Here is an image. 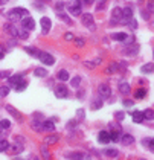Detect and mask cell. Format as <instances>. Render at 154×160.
I'll list each match as a JSON object with an SVG mask.
<instances>
[{"instance_id": "obj_1", "label": "cell", "mask_w": 154, "mask_h": 160, "mask_svg": "<svg viewBox=\"0 0 154 160\" xmlns=\"http://www.w3.org/2000/svg\"><path fill=\"white\" fill-rule=\"evenodd\" d=\"M28 15H29V11H28V9H25V8H14V9L9 12V20L14 23V21L22 20V18H25V17H28Z\"/></svg>"}, {"instance_id": "obj_2", "label": "cell", "mask_w": 154, "mask_h": 160, "mask_svg": "<svg viewBox=\"0 0 154 160\" xmlns=\"http://www.w3.org/2000/svg\"><path fill=\"white\" fill-rule=\"evenodd\" d=\"M98 93H99V98L101 99H107V98H110V95H112V87L109 85V84H99V87H98Z\"/></svg>"}, {"instance_id": "obj_3", "label": "cell", "mask_w": 154, "mask_h": 160, "mask_svg": "<svg viewBox=\"0 0 154 160\" xmlns=\"http://www.w3.org/2000/svg\"><path fill=\"white\" fill-rule=\"evenodd\" d=\"M37 58H38L43 64H46V66H52V64L55 63V58H53L50 53H47V52H41V50H40V53H38Z\"/></svg>"}, {"instance_id": "obj_4", "label": "cell", "mask_w": 154, "mask_h": 160, "mask_svg": "<svg viewBox=\"0 0 154 160\" xmlns=\"http://www.w3.org/2000/svg\"><path fill=\"white\" fill-rule=\"evenodd\" d=\"M67 11H69V14H72L73 17L81 15V0H75L73 3H70L69 8H67Z\"/></svg>"}, {"instance_id": "obj_5", "label": "cell", "mask_w": 154, "mask_h": 160, "mask_svg": "<svg viewBox=\"0 0 154 160\" xmlns=\"http://www.w3.org/2000/svg\"><path fill=\"white\" fill-rule=\"evenodd\" d=\"M3 31H5L8 35H11V37H18V31H17V28H15V25H14L12 21L6 23V25L3 26Z\"/></svg>"}, {"instance_id": "obj_6", "label": "cell", "mask_w": 154, "mask_h": 160, "mask_svg": "<svg viewBox=\"0 0 154 160\" xmlns=\"http://www.w3.org/2000/svg\"><path fill=\"white\" fill-rule=\"evenodd\" d=\"M125 55H128V57H131V55H134V53H137L139 52V44H136V43H131V44H125V47H124V50H122Z\"/></svg>"}, {"instance_id": "obj_7", "label": "cell", "mask_w": 154, "mask_h": 160, "mask_svg": "<svg viewBox=\"0 0 154 160\" xmlns=\"http://www.w3.org/2000/svg\"><path fill=\"white\" fill-rule=\"evenodd\" d=\"M40 25H41V32H43L44 35L49 34V31H50V28H52V21H50V18L43 17V18L40 20Z\"/></svg>"}, {"instance_id": "obj_8", "label": "cell", "mask_w": 154, "mask_h": 160, "mask_svg": "<svg viewBox=\"0 0 154 160\" xmlns=\"http://www.w3.org/2000/svg\"><path fill=\"white\" fill-rule=\"evenodd\" d=\"M67 95H69V90H67V87L63 82L55 87V96L57 98H67Z\"/></svg>"}, {"instance_id": "obj_9", "label": "cell", "mask_w": 154, "mask_h": 160, "mask_svg": "<svg viewBox=\"0 0 154 160\" xmlns=\"http://www.w3.org/2000/svg\"><path fill=\"white\" fill-rule=\"evenodd\" d=\"M22 25H23V29H26V31H32L34 28H35V21H34V18L32 17H25V18H22Z\"/></svg>"}, {"instance_id": "obj_10", "label": "cell", "mask_w": 154, "mask_h": 160, "mask_svg": "<svg viewBox=\"0 0 154 160\" xmlns=\"http://www.w3.org/2000/svg\"><path fill=\"white\" fill-rule=\"evenodd\" d=\"M81 18H82V25L84 26H87L90 29H95V23H93V15L92 14H84Z\"/></svg>"}, {"instance_id": "obj_11", "label": "cell", "mask_w": 154, "mask_h": 160, "mask_svg": "<svg viewBox=\"0 0 154 160\" xmlns=\"http://www.w3.org/2000/svg\"><path fill=\"white\" fill-rule=\"evenodd\" d=\"M66 157L72 160H90V156H87L84 153H69V154H66Z\"/></svg>"}, {"instance_id": "obj_12", "label": "cell", "mask_w": 154, "mask_h": 160, "mask_svg": "<svg viewBox=\"0 0 154 160\" xmlns=\"http://www.w3.org/2000/svg\"><path fill=\"white\" fill-rule=\"evenodd\" d=\"M22 80H23V73H17V75H12V76L8 78V84H9V87H14V88H15L17 84Z\"/></svg>"}, {"instance_id": "obj_13", "label": "cell", "mask_w": 154, "mask_h": 160, "mask_svg": "<svg viewBox=\"0 0 154 160\" xmlns=\"http://www.w3.org/2000/svg\"><path fill=\"white\" fill-rule=\"evenodd\" d=\"M98 140H99L101 143H109V142H112V140H110V133H109V131H101V133L98 134Z\"/></svg>"}, {"instance_id": "obj_14", "label": "cell", "mask_w": 154, "mask_h": 160, "mask_svg": "<svg viewBox=\"0 0 154 160\" xmlns=\"http://www.w3.org/2000/svg\"><path fill=\"white\" fill-rule=\"evenodd\" d=\"M119 140H120V143H122V145L128 146V145H131V143L134 142V137H133L131 134H124V136H122Z\"/></svg>"}, {"instance_id": "obj_15", "label": "cell", "mask_w": 154, "mask_h": 160, "mask_svg": "<svg viewBox=\"0 0 154 160\" xmlns=\"http://www.w3.org/2000/svg\"><path fill=\"white\" fill-rule=\"evenodd\" d=\"M117 87H119V92H120V93H124V95H128V93L131 92V88H130V85H128L127 82H124V81H120Z\"/></svg>"}, {"instance_id": "obj_16", "label": "cell", "mask_w": 154, "mask_h": 160, "mask_svg": "<svg viewBox=\"0 0 154 160\" xmlns=\"http://www.w3.org/2000/svg\"><path fill=\"white\" fill-rule=\"evenodd\" d=\"M58 140H60V136L58 134H50V136H47L44 139V143L46 145H52V143H57Z\"/></svg>"}, {"instance_id": "obj_17", "label": "cell", "mask_w": 154, "mask_h": 160, "mask_svg": "<svg viewBox=\"0 0 154 160\" xmlns=\"http://www.w3.org/2000/svg\"><path fill=\"white\" fill-rule=\"evenodd\" d=\"M133 122H136V123H140V122H144V111H133Z\"/></svg>"}, {"instance_id": "obj_18", "label": "cell", "mask_w": 154, "mask_h": 160, "mask_svg": "<svg viewBox=\"0 0 154 160\" xmlns=\"http://www.w3.org/2000/svg\"><path fill=\"white\" fill-rule=\"evenodd\" d=\"M6 111H8L9 115H12V116H15V119L18 120V122L22 120V115H20V113H18V111H17V110H15L14 107H11V105H6Z\"/></svg>"}, {"instance_id": "obj_19", "label": "cell", "mask_w": 154, "mask_h": 160, "mask_svg": "<svg viewBox=\"0 0 154 160\" xmlns=\"http://www.w3.org/2000/svg\"><path fill=\"white\" fill-rule=\"evenodd\" d=\"M140 72H142V73H154V64L153 63H147V64H144L142 69H140Z\"/></svg>"}, {"instance_id": "obj_20", "label": "cell", "mask_w": 154, "mask_h": 160, "mask_svg": "<svg viewBox=\"0 0 154 160\" xmlns=\"http://www.w3.org/2000/svg\"><path fill=\"white\" fill-rule=\"evenodd\" d=\"M43 130L52 133V131L55 130V123H53L52 120H44V122H43Z\"/></svg>"}, {"instance_id": "obj_21", "label": "cell", "mask_w": 154, "mask_h": 160, "mask_svg": "<svg viewBox=\"0 0 154 160\" xmlns=\"http://www.w3.org/2000/svg\"><path fill=\"white\" fill-rule=\"evenodd\" d=\"M34 75H35V76H38V78H44V76H47V69L37 67V69L34 70Z\"/></svg>"}, {"instance_id": "obj_22", "label": "cell", "mask_w": 154, "mask_h": 160, "mask_svg": "<svg viewBox=\"0 0 154 160\" xmlns=\"http://www.w3.org/2000/svg\"><path fill=\"white\" fill-rule=\"evenodd\" d=\"M112 38L116 41H120V43H124V41L127 40V34L125 32H117V34H113L112 35Z\"/></svg>"}, {"instance_id": "obj_23", "label": "cell", "mask_w": 154, "mask_h": 160, "mask_svg": "<svg viewBox=\"0 0 154 160\" xmlns=\"http://www.w3.org/2000/svg\"><path fill=\"white\" fill-rule=\"evenodd\" d=\"M147 96V90L145 88H137L136 92H134V98L136 99H144Z\"/></svg>"}, {"instance_id": "obj_24", "label": "cell", "mask_w": 154, "mask_h": 160, "mask_svg": "<svg viewBox=\"0 0 154 160\" xmlns=\"http://www.w3.org/2000/svg\"><path fill=\"white\" fill-rule=\"evenodd\" d=\"M117 67H119V64H117V63H112V64H110V66L105 69V73H107V75H112V73H115L116 70H117Z\"/></svg>"}, {"instance_id": "obj_25", "label": "cell", "mask_w": 154, "mask_h": 160, "mask_svg": "<svg viewBox=\"0 0 154 160\" xmlns=\"http://www.w3.org/2000/svg\"><path fill=\"white\" fill-rule=\"evenodd\" d=\"M57 76H58V80L61 81V82H64V81H69V73H67V70H60Z\"/></svg>"}, {"instance_id": "obj_26", "label": "cell", "mask_w": 154, "mask_h": 160, "mask_svg": "<svg viewBox=\"0 0 154 160\" xmlns=\"http://www.w3.org/2000/svg\"><path fill=\"white\" fill-rule=\"evenodd\" d=\"M104 154H105L107 157L115 159L116 156H117V150H115V148H109V150H105V151H104Z\"/></svg>"}, {"instance_id": "obj_27", "label": "cell", "mask_w": 154, "mask_h": 160, "mask_svg": "<svg viewBox=\"0 0 154 160\" xmlns=\"http://www.w3.org/2000/svg\"><path fill=\"white\" fill-rule=\"evenodd\" d=\"M144 118L148 120H154V110H151V108H147L145 111H144Z\"/></svg>"}, {"instance_id": "obj_28", "label": "cell", "mask_w": 154, "mask_h": 160, "mask_svg": "<svg viewBox=\"0 0 154 160\" xmlns=\"http://www.w3.org/2000/svg\"><path fill=\"white\" fill-rule=\"evenodd\" d=\"M101 107H102V99H101V98H99V99H95V101L92 102V108H93V110H99Z\"/></svg>"}, {"instance_id": "obj_29", "label": "cell", "mask_w": 154, "mask_h": 160, "mask_svg": "<svg viewBox=\"0 0 154 160\" xmlns=\"http://www.w3.org/2000/svg\"><path fill=\"white\" fill-rule=\"evenodd\" d=\"M25 50H26L28 53H31L32 57H35V58L38 57V53H40V50L38 49H35V47H25Z\"/></svg>"}, {"instance_id": "obj_30", "label": "cell", "mask_w": 154, "mask_h": 160, "mask_svg": "<svg viewBox=\"0 0 154 160\" xmlns=\"http://www.w3.org/2000/svg\"><path fill=\"white\" fill-rule=\"evenodd\" d=\"M26 87H28V82H26V81H25V80H22V81H20V82H18V84H17V87H15V90H17V92H23V90H25Z\"/></svg>"}, {"instance_id": "obj_31", "label": "cell", "mask_w": 154, "mask_h": 160, "mask_svg": "<svg viewBox=\"0 0 154 160\" xmlns=\"http://www.w3.org/2000/svg\"><path fill=\"white\" fill-rule=\"evenodd\" d=\"M120 15H122V8H115L113 9V20H119L120 18Z\"/></svg>"}, {"instance_id": "obj_32", "label": "cell", "mask_w": 154, "mask_h": 160, "mask_svg": "<svg viewBox=\"0 0 154 160\" xmlns=\"http://www.w3.org/2000/svg\"><path fill=\"white\" fill-rule=\"evenodd\" d=\"M41 154H43V159H44V160H50V153L47 151L46 145H43V146H41Z\"/></svg>"}, {"instance_id": "obj_33", "label": "cell", "mask_w": 154, "mask_h": 160, "mask_svg": "<svg viewBox=\"0 0 154 160\" xmlns=\"http://www.w3.org/2000/svg\"><path fill=\"white\" fill-rule=\"evenodd\" d=\"M32 130H35V131H43V123H40V122H37V120L34 119L32 120Z\"/></svg>"}, {"instance_id": "obj_34", "label": "cell", "mask_w": 154, "mask_h": 160, "mask_svg": "<svg viewBox=\"0 0 154 160\" xmlns=\"http://www.w3.org/2000/svg\"><path fill=\"white\" fill-rule=\"evenodd\" d=\"M8 148H9V142H8V140H5V139H3V140H0V153L6 151Z\"/></svg>"}, {"instance_id": "obj_35", "label": "cell", "mask_w": 154, "mask_h": 160, "mask_svg": "<svg viewBox=\"0 0 154 160\" xmlns=\"http://www.w3.org/2000/svg\"><path fill=\"white\" fill-rule=\"evenodd\" d=\"M8 93H9V85H3V87H0V96H2V98L8 96Z\"/></svg>"}, {"instance_id": "obj_36", "label": "cell", "mask_w": 154, "mask_h": 160, "mask_svg": "<svg viewBox=\"0 0 154 160\" xmlns=\"http://www.w3.org/2000/svg\"><path fill=\"white\" fill-rule=\"evenodd\" d=\"M9 127H11V122L8 119L0 120V130H6V128H9Z\"/></svg>"}, {"instance_id": "obj_37", "label": "cell", "mask_w": 154, "mask_h": 160, "mask_svg": "<svg viewBox=\"0 0 154 160\" xmlns=\"http://www.w3.org/2000/svg\"><path fill=\"white\" fill-rule=\"evenodd\" d=\"M119 139H120V136H119V133H117V131L110 133V140H112V142H117Z\"/></svg>"}, {"instance_id": "obj_38", "label": "cell", "mask_w": 154, "mask_h": 160, "mask_svg": "<svg viewBox=\"0 0 154 160\" xmlns=\"http://www.w3.org/2000/svg\"><path fill=\"white\" fill-rule=\"evenodd\" d=\"M58 17H60V18H61L64 23H67V25H70V23H72V20H70V18H69L66 14H61V12H60V14H58Z\"/></svg>"}, {"instance_id": "obj_39", "label": "cell", "mask_w": 154, "mask_h": 160, "mask_svg": "<svg viewBox=\"0 0 154 160\" xmlns=\"http://www.w3.org/2000/svg\"><path fill=\"white\" fill-rule=\"evenodd\" d=\"M70 84H72V87H79V84H81V78H79V76H73V80L70 81Z\"/></svg>"}, {"instance_id": "obj_40", "label": "cell", "mask_w": 154, "mask_h": 160, "mask_svg": "<svg viewBox=\"0 0 154 160\" xmlns=\"http://www.w3.org/2000/svg\"><path fill=\"white\" fill-rule=\"evenodd\" d=\"M9 76H11V72H9V70L0 72V80H5V78H9Z\"/></svg>"}, {"instance_id": "obj_41", "label": "cell", "mask_w": 154, "mask_h": 160, "mask_svg": "<svg viewBox=\"0 0 154 160\" xmlns=\"http://www.w3.org/2000/svg\"><path fill=\"white\" fill-rule=\"evenodd\" d=\"M115 118L117 120H124V118H125V113H124V111H116V113H115Z\"/></svg>"}, {"instance_id": "obj_42", "label": "cell", "mask_w": 154, "mask_h": 160, "mask_svg": "<svg viewBox=\"0 0 154 160\" xmlns=\"http://www.w3.org/2000/svg\"><path fill=\"white\" fill-rule=\"evenodd\" d=\"M128 28H130V29H136V28H137V21L131 18V20L128 21Z\"/></svg>"}, {"instance_id": "obj_43", "label": "cell", "mask_w": 154, "mask_h": 160, "mask_svg": "<svg viewBox=\"0 0 154 160\" xmlns=\"http://www.w3.org/2000/svg\"><path fill=\"white\" fill-rule=\"evenodd\" d=\"M18 37H20V38H23V40H26V38L29 37V34L26 32V29H23V31H20V34H18Z\"/></svg>"}, {"instance_id": "obj_44", "label": "cell", "mask_w": 154, "mask_h": 160, "mask_svg": "<svg viewBox=\"0 0 154 160\" xmlns=\"http://www.w3.org/2000/svg\"><path fill=\"white\" fill-rule=\"evenodd\" d=\"M84 115H85V111H84L82 108H79V110L77 111V116H78V119H79V120L84 119Z\"/></svg>"}, {"instance_id": "obj_45", "label": "cell", "mask_w": 154, "mask_h": 160, "mask_svg": "<svg viewBox=\"0 0 154 160\" xmlns=\"http://www.w3.org/2000/svg\"><path fill=\"white\" fill-rule=\"evenodd\" d=\"M84 66H85V67H89V69H95V66H96V64H95L93 61H85V63H84Z\"/></svg>"}, {"instance_id": "obj_46", "label": "cell", "mask_w": 154, "mask_h": 160, "mask_svg": "<svg viewBox=\"0 0 154 160\" xmlns=\"http://www.w3.org/2000/svg\"><path fill=\"white\" fill-rule=\"evenodd\" d=\"M147 145H148V148L154 153V139H148V143H147Z\"/></svg>"}, {"instance_id": "obj_47", "label": "cell", "mask_w": 154, "mask_h": 160, "mask_svg": "<svg viewBox=\"0 0 154 160\" xmlns=\"http://www.w3.org/2000/svg\"><path fill=\"white\" fill-rule=\"evenodd\" d=\"M140 14H142V18H145V20H148V18H150V11H145V9H144Z\"/></svg>"}, {"instance_id": "obj_48", "label": "cell", "mask_w": 154, "mask_h": 160, "mask_svg": "<svg viewBox=\"0 0 154 160\" xmlns=\"http://www.w3.org/2000/svg\"><path fill=\"white\" fill-rule=\"evenodd\" d=\"M147 6H148L150 12H154V2H153V0H150V2L147 3Z\"/></svg>"}, {"instance_id": "obj_49", "label": "cell", "mask_w": 154, "mask_h": 160, "mask_svg": "<svg viewBox=\"0 0 154 160\" xmlns=\"http://www.w3.org/2000/svg\"><path fill=\"white\" fill-rule=\"evenodd\" d=\"M55 8H57V11H63V9H64V3H63V2H58Z\"/></svg>"}, {"instance_id": "obj_50", "label": "cell", "mask_w": 154, "mask_h": 160, "mask_svg": "<svg viewBox=\"0 0 154 160\" xmlns=\"http://www.w3.org/2000/svg\"><path fill=\"white\" fill-rule=\"evenodd\" d=\"M124 105H125V107H131V105H134V101H130V99H125V101H124Z\"/></svg>"}, {"instance_id": "obj_51", "label": "cell", "mask_w": 154, "mask_h": 160, "mask_svg": "<svg viewBox=\"0 0 154 160\" xmlns=\"http://www.w3.org/2000/svg\"><path fill=\"white\" fill-rule=\"evenodd\" d=\"M75 127H77V120H70V122L67 123V128H69V130H72V128H75Z\"/></svg>"}, {"instance_id": "obj_52", "label": "cell", "mask_w": 154, "mask_h": 160, "mask_svg": "<svg viewBox=\"0 0 154 160\" xmlns=\"http://www.w3.org/2000/svg\"><path fill=\"white\" fill-rule=\"evenodd\" d=\"M75 43H77L78 47H82V46H84V40H82V38H77V40H75Z\"/></svg>"}, {"instance_id": "obj_53", "label": "cell", "mask_w": 154, "mask_h": 160, "mask_svg": "<svg viewBox=\"0 0 154 160\" xmlns=\"http://www.w3.org/2000/svg\"><path fill=\"white\" fill-rule=\"evenodd\" d=\"M64 38H66V40H73V35H72L70 32H67V34L64 35Z\"/></svg>"}, {"instance_id": "obj_54", "label": "cell", "mask_w": 154, "mask_h": 160, "mask_svg": "<svg viewBox=\"0 0 154 160\" xmlns=\"http://www.w3.org/2000/svg\"><path fill=\"white\" fill-rule=\"evenodd\" d=\"M81 2H82V3H85V5H92L95 0H81Z\"/></svg>"}, {"instance_id": "obj_55", "label": "cell", "mask_w": 154, "mask_h": 160, "mask_svg": "<svg viewBox=\"0 0 154 160\" xmlns=\"http://www.w3.org/2000/svg\"><path fill=\"white\" fill-rule=\"evenodd\" d=\"M93 63H95V64H101V63H102V58H96Z\"/></svg>"}, {"instance_id": "obj_56", "label": "cell", "mask_w": 154, "mask_h": 160, "mask_svg": "<svg viewBox=\"0 0 154 160\" xmlns=\"http://www.w3.org/2000/svg\"><path fill=\"white\" fill-rule=\"evenodd\" d=\"M3 57H5V52L0 49V60H3Z\"/></svg>"}, {"instance_id": "obj_57", "label": "cell", "mask_w": 154, "mask_h": 160, "mask_svg": "<svg viewBox=\"0 0 154 160\" xmlns=\"http://www.w3.org/2000/svg\"><path fill=\"white\" fill-rule=\"evenodd\" d=\"M6 2H8V0H0V5H5Z\"/></svg>"}, {"instance_id": "obj_58", "label": "cell", "mask_w": 154, "mask_h": 160, "mask_svg": "<svg viewBox=\"0 0 154 160\" xmlns=\"http://www.w3.org/2000/svg\"><path fill=\"white\" fill-rule=\"evenodd\" d=\"M32 160H38V159H37V157H34V159H32Z\"/></svg>"}, {"instance_id": "obj_59", "label": "cell", "mask_w": 154, "mask_h": 160, "mask_svg": "<svg viewBox=\"0 0 154 160\" xmlns=\"http://www.w3.org/2000/svg\"><path fill=\"white\" fill-rule=\"evenodd\" d=\"M14 160H20V159H14Z\"/></svg>"}, {"instance_id": "obj_60", "label": "cell", "mask_w": 154, "mask_h": 160, "mask_svg": "<svg viewBox=\"0 0 154 160\" xmlns=\"http://www.w3.org/2000/svg\"><path fill=\"white\" fill-rule=\"evenodd\" d=\"M0 131H2V130H0Z\"/></svg>"}, {"instance_id": "obj_61", "label": "cell", "mask_w": 154, "mask_h": 160, "mask_svg": "<svg viewBox=\"0 0 154 160\" xmlns=\"http://www.w3.org/2000/svg\"><path fill=\"white\" fill-rule=\"evenodd\" d=\"M153 55H154V53H153Z\"/></svg>"}]
</instances>
